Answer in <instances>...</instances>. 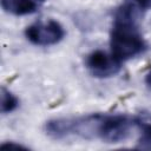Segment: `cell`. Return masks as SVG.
<instances>
[{
    "instance_id": "obj_4",
    "label": "cell",
    "mask_w": 151,
    "mask_h": 151,
    "mask_svg": "<svg viewBox=\"0 0 151 151\" xmlns=\"http://www.w3.org/2000/svg\"><path fill=\"white\" fill-rule=\"evenodd\" d=\"M88 72L96 78H110L116 76L122 68V61L118 60L111 52L103 50L91 52L85 60Z\"/></svg>"
},
{
    "instance_id": "obj_9",
    "label": "cell",
    "mask_w": 151,
    "mask_h": 151,
    "mask_svg": "<svg viewBox=\"0 0 151 151\" xmlns=\"http://www.w3.org/2000/svg\"><path fill=\"white\" fill-rule=\"evenodd\" d=\"M145 81H146V84L151 87V68H150V71L147 72V74H146V78H145Z\"/></svg>"
},
{
    "instance_id": "obj_5",
    "label": "cell",
    "mask_w": 151,
    "mask_h": 151,
    "mask_svg": "<svg viewBox=\"0 0 151 151\" xmlns=\"http://www.w3.org/2000/svg\"><path fill=\"white\" fill-rule=\"evenodd\" d=\"M151 8V0H124L114 13L116 20L138 24L142 17Z\"/></svg>"
},
{
    "instance_id": "obj_8",
    "label": "cell",
    "mask_w": 151,
    "mask_h": 151,
    "mask_svg": "<svg viewBox=\"0 0 151 151\" xmlns=\"http://www.w3.org/2000/svg\"><path fill=\"white\" fill-rule=\"evenodd\" d=\"M0 147H1V150H27L26 146L14 143V142H5L1 144Z\"/></svg>"
},
{
    "instance_id": "obj_3",
    "label": "cell",
    "mask_w": 151,
    "mask_h": 151,
    "mask_svg": "<svg viewBox=\"0 0 151 151\" xmlns=\"http://www.w3.org/2000/svg\"><path fill=\"white\" fill-rule=\"evenodd\" d=\"M25 35L34 45L51 46L61 41L65 37L63 25L53 19L46 21H37L25 29Z\"/></svg>"
},
{
    "instance_id": "obj_10",
    "label": "cell",
    "mask_w": 151,
    "mask_h": 151,
    "mask_svg": "<svg viewBox=\"0 0 151 151\" xmlns=\"http://www.w3.org/2000/svg\"><path fill=\"white\" fill-rule=\"evenodd\" d=\"M34 1H38V2L40 4V2H42V1H45V0H34Z\"/></svg>"
},
{
    "instance_id": "obj_1",
    "label": "cell",
    "mask_w": 151,
    "mask_h": 151,
    "mask_svg": "<svg viewBox=\"0 0 151 151\" xmlns=\"http://www.w3.org/2000/svg\"><path fill=\"white\" fill-rule=\"evenodd\" d=\"M142 119L127 114L90 113L85 116L54 118L45 124L46 133L54 139L80 138L119 143L129 138L132 130L142 125Z\"/></svg>"
},
{
    "instance_id": "obj_7",
    "label": "cell",
    "mask_w": 151,
    "mask_h": 151,
    "mask_svg": "<svg viewBox=\"0 0 151 151\" xmlns=\"http://www.w3.org/2000/svg\"><path fill=\"white\" fill-rule=\"evenodd\" d=\"M19 105L18 98L6 87H1V113L6 114L14 111Z\"/></svg>"
},
{
    "instance_id": "obj_6",
    "label": "cell",
    "mask_w": 151,
    "mask_h": 151,
    "mask_svg": "<svg viewBox=\"0 0 151 151\" xmlns=\"http://www.w3.org/2000/svg\"><path fill=\"white\" fill-rule=\"evenodd\" d=\"M1 7L13 15H27L37 12L39 2L34 0H1Z\"/></svg>"
},
{
    "instance_id": "obj_2",
    "label": "cell",
    "mask_w": 151,
    "mask_h": 151,
    "mask_svg": "<svg viewBox=\"0 0 151 151\" xmlns=\"http://www.w3.org/2000/svg\"><path fill=\"white\" fill-rule=\"evenodd\" d=\"M111 53L120 61L129 60L142 54L146 50V42L139 32L138 24L113 20L110 35Z\"/></svg>"
}]
</instances>
